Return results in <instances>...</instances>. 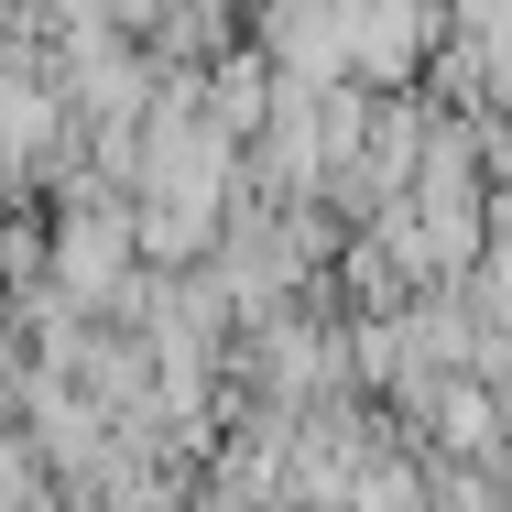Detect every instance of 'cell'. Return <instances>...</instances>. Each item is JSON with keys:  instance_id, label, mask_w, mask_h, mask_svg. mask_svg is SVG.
Listing matches in <instances>:
<instances>
[{"instance_id": "cell-2", "label": "cell", "mask_w": 512, "mask_h": 512, "mask_svg": "<svg viewBox=\"0 0 512 512\" xmlns=\"http://www.w3.org/2000/svg\"><path fill=\"white\" fill-rule=\"evenodd\" d=\"M197 109L229 131V142H251L262 120H273V55H197Z\"/></svg>"}, {"instance_id": "cell-1", "label": "cell", "mask_w": 512, "mask_h": 512, "mask_svg": "<svg viewBox=\"0 0 512 512\" xmlns=\"http://www.w3.org/2000/svg\"><path fill=\"white\" fill-rule=\"evenodd\" d=\"M131 284H142V251H131V197L109 186H66L55 229H44V295L77 316H131Z\"/></svg>"}]
</instances>
